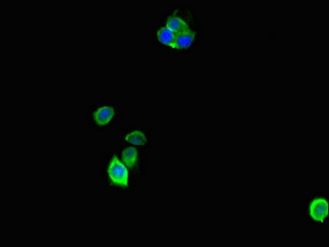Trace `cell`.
<instances>
[{
    "instance_id": "cell-1",
    "label": "cell",
    "mask_w": 329,
    "mask_h": 247,
    "mask_svg": "<svg viewBox=\"0 0 329 247\" xmlns=\"http://www.w3.org/2000/svg\"><path fill=\"white\" fill-rule=\"evenodd\" d=\"M109 185L118 194H126L129 190L128 169L116 155H113L106 170Z\"/></svg>"
},
{
    "instance_id": "cell-2",
    "label": "cell",
    "mask_w": 329,
    "mask_h": 247,
    "mask_svg": "<svg viewBox=\"0 0 329 247\" xmlns=\"http://www.w3.org/2000/svg\"><path fill=\"white\" fill-rule=\"evenodd\" d=\"M117 116V110L112 105H103L97 107L92 113L94 124L99 128H104L113 124Z\"/></svg>"
},
{
    "instance_id": "cell-3",
    "label": "cell",
    "mask_w": 329,
    "mask_h": 247,
    "mask_svg": "<svg viewBox=\"0 0 329 247\" xmlns=\"http://www.w3.org/2000/svg\"><path fill=\"white\" fill-rule=\"evenodd\" d=\"M311 217L317 222H324L329 214V203L324 199H317L310 207Z\"/></svg>"
},
{
    "instance_id": "cell-4",
    "label": "cell",
    "mask_w": 329,
    "mask_h": 247,
    "mask_svg": "<svg viewBox=\"0 0 329 247\" xmlns=\"http://www.w3.org/2000/svg\"><path fill=\"white\" fill-rule=\"evenodd\" d=\"M121 161L127 168L133 169L138 162V151L134 147H126L121 152Z\"/></svg>"
},
{
    "instance_id": "cell-5",
    "label": "cell",
    "mask_w": 329,
    "mask_h": 247,
    "mask_svg": "<svg viewBox=\"0 0 329 247\" xmlns=\"http://www.w3.org/2000/svg\"><path fill=\"white\" fill-rule=\"evenodd\" d=\"M167 28L175 33L177 36L181 33L187 32L191 31L187 23L177 16H170L167 19Z\"/></svg>"
},
{
    "instance_id": "cell-6",
    "label": "cell",
    "mask_w": 329,
    "mask_h": 247,
    "mask_svg": "<svg viewBox=\"0 0 329 247\" xmlns=\"http://www.w3.org/2000/svg\"><path fill=\"white\" fill-rule=\"evenodd\" d=\"M124 139L126 143H131L132 145L144 146L147 143L146 135L141 130H138V129L127 133L125 135Z\"/></svg>"
},
{
    "instance_id": "cell-7",
    "label": "cell",
    "mask_w": 329,
    "mask_h": 247,
    "mask_svg": "<svg viewBox=\"0 0 329 247\" xmlns=\"http://www.w3.org/2000/svg\"><path fill=\"white\" fill-rule=\"evenodd\" d=\"M195 36V31H192L179 34L176 38L175 48L180 49H187L191 46L192 42L194 41Z\"/></svg>"
},
{
    "instance_id": "cell-8",
    "label": "cell",
    "mask_w": 329,
    "mask_h": 247,
    "mask_svg": "<svg viewBox=\"0 0 329 247\" xmlns=\"http://www.w3.org/2000/svg\"><path fill=\"white\" fill-rule=\"evenodd\" d=\"M177 35L167 28H163L158 31V39L162 44L175 48Z\"/></svg>"
}]
</instances>
